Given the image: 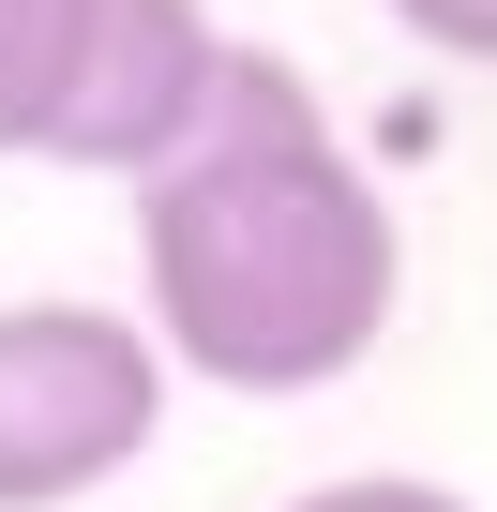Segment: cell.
<instances>
[{"instance_id":"4","label":"cell","mask_w":497,"mask_h":512,"mask_svg":"<svg viewBox=\"0 0 497 512\" xmlns=\"http://www.w3.org/2000/svg\"><path fill=\"white\" fill-rule=\"evenodd\" d=\"M76 31H91V0H0V151H31V166H46V136H61Z\"/></svg>"},{"instance_id":"3","label":"cell","mask_w":497,"mask_h":512,"mask_svg":"<svg viewBox=\"0 0 497 512\" xmlns=\"http://www.w3.org/2000/svg\"><path fill=\"white\" fill-rule=\"evenodd\" d=\"M211 76H226L211 0H91V31H76V91H61L46 166L151 181V166H166V151L211 121Z\"/></svg>"},{"instance_id":"1","label":"cell","mask_w":497,"mask_h":512,"mask_svg":"<svg viewBox=\"0 0 497 512\" xmlns=\"http://www.w3.org/2000/svg\"><path fill=\"white\" fill-rule=\"evenodd\" d=\"M136 287H151L166 377L287 407L377 362L407 302V226L272 46H226L211 121L136 181Z\"/></svg>"},{"instance_id":"2","label":"cell","mask_w":497,"mask_h":512,"mask_svg":"<svg viewBox=\"0 0 497 512\" xmlns=\"http://www.w3.org/2000/svg\"><path fill=\"white\" fill-rule=\"evenodd\" d=\"M166 437V347L106 302H0V512H76Z\"/></svg>"},{"instance_id":"6","label":"cell","mask_w":497,"mask_h":512,"mask_svg":"<svg viewBox=\"0 0 497 512\" xmlns=\"http://www.w3.org/2000/svg\"><path fill=\"white\" fill-rule=\"evenodd\" d=\"M377 16L407 46H437V61H497V0H377Z\"/></svg>"},{"instance_id":"5","label":"cell","mask_w":497,"mask_h":512,"mask_svg":"<svg viewBox=\"0 0 497 512\" xmlns=\"http://www.w3.org/2000/svg\"><path fill=\"white\" fill-rule=\"evenodd\" d=\"M287 512H467V497L422 482V467H347V482H302Z\"/></svg>"}]
</instances>
